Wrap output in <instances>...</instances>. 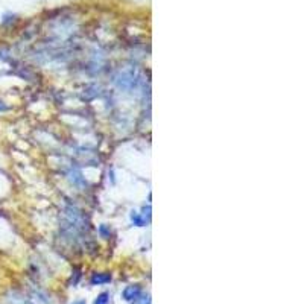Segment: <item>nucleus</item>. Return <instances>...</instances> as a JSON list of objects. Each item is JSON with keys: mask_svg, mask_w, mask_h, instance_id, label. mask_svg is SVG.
Here are the masks:
<instances>
[{"mask_svg": "<svg viewBox=\"0 0 304 304\" xmlns=\"http://www.w3.org/2000/svg\"><path fill=\"white\" fill-rule=\"evenodd\" d=\"M116 84L119 88H123V90H133L137 84V76L134 71H123L116 79Z\"/></svg>", "mask_w": 304, "mask_h": 304, "instance_id": "obj_1", "label": "nucleus"}, {"mask_svg": "<svg viewBox=\"0 0 304 304\" xmlns=\"http://www.w3.org/2000/svg\"><path fill=\"white\" fill-rule=\"evenodd\" d=\"M141 294V288L138 284H131V286H127V288L123 289V292H122V297H123V300L125 301H134L138 295Z\"/></svg>", "mask_w": 304, "mask_h": 304, "instance_id": "obj_2", "label": "nucleus"}, {"mask_svg": "<svg viewBox=\"0 0 304 304\" xmlns=\"http://www.w3.org/2000/svg\"><path fill=\"white\" fill-rule=\"evenodd\" d=\"M111 281V274H106V272H96L92 275L90 283L93 286H101V284H106Z\"/></svg>", "mask_w": 304, "mask_h": 304, "instance_id": "obj_3", "label": "nucleus"}, {"mask_svg": "<svg viewBox=\"0 0 304 304\" xmlns=\"http://www.w3.org/2000/svg\"><path fill=\"white\" fill-rule=\"evenodd\" d=\"M131 221H133V224L137 225V227H145V225H146V219L143 218V216H140L137 211H133V213H131Z\"/></svg>", "mask_w": 304, "mask_h": 304, "instance_id": "obj_4", "label": "nucleus"}, {"mask_svg": "<svg viewBox=\"0 0 304 304\" xmlns=\"http://www.w3.org/2000/svg\"><path fill=\"white\" fill-rule=\"evenodd\" d=\"M133 304H151V295L149 294H145V295H138L134 301H133Z\"/></svg>", "mask_w": 304, "mask_h": 304, "instance_id": "obj_5", "label": "nucleus"}, {"mask_svg": "<svg viewBox=\"0 0 304 304\" xmlns=\"http://www.w3.org/2000/svg\"><path fill=\"white\" fill-rule=\"evenodd\" d=\"M110 303V294L108 292H102L98 295V298L95 300V304H108Z\"/></svg>", "mask_w": 304, "mask_h": 304, "instance_id": "obj_6", "label": "nucleus"}, {"mask_svg": "<svg viewBox=\"0 0 304 304\" xmlns=\"http://www.w3.org/2000/svg\"><path fill=\"white\" fill-rule=\"evenodd\" d=\"M98 231L103 239H108L111 236V230H110V227H106V225H101Z\"/></svg>", "mask_w": 304, "mask_h": 304, "instance_id": "obj_7", "label": "nucleus"}, {"mask_svg": "<svg viewBox=\"0 0 304 304\" xmlns=\"http://www.w3.org/2000/svg\"><path fill=\"white\" fill-rule=\"evenodd\" d=\"M6 110V105H3V102H0V111H5Z\"/></svg>", "mask_w": 304, "mask_h": 304, "instance_id": "obj_8", "label": "nucleus"}, {"mask_svg": "<svg viewBox=\"0 0 304 304\" xmlns=\"http://www.w3.org/2000/svg\"><path fill=\"white\" fill-rule=\"evenodd\" d=\"M71 304H87L84 300H78V301H75V303H71Z\"/></svg>", "mask_w": 304, "mask_h": 304, "instance_id": "obj_9", "label": "nucleus"}]
</instances>
